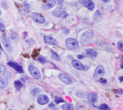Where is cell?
<instances>
[{
    "label": "cell",
    "instance_id": "obj_1",
    "mask_svg": "<svg viewBox=\"0 0 123 110\" xmlns=\"http://www.w3.org/2000/svg\"><path fill=\"white\" fill-rule=\"evenodd\" d=\"M94 32L91 30H88L83 33L80 35V41L82 43L89 42L93 37Z\"/></svg>",
    "mask_w": 123,
    "mask_h": 110
},
{
    "label": "cell",
    "instance_id": "obj_2",
    "mask_svg": "<svg viewBox=\"0 0 123 110\" xmlns=\"http://www.w3.org/2000/svg\"><path fill=\"white\" fill-rule=\"evenodd\" d=\"M65 44L68 49L75 50L78 48L79 44L77 41L73 38H68L65 40Z\"/></svg>",
    "mask_w": 123,
    "mask_h": 110
},
{
    "label": "cell",
    "instance_id": "obj_3",
    "mask_svg": "<svg viewBox=\"0 0 123 110\" xmlns=\"http://www.w3.org/2000/svg\"><path fill=\"white\" fill-rule=\"evenodd\" d=\"M1 41L6 51L9 53L12 52V47L11 41L6 35L3 34L1 35Z\"/></svg>",
    "mask_w": 123,
    "mask_h": 110
},
{
    "label": "cell",
    "instance_id": "obj_4",
    "mask_svg": "<svg viewBox=\"0 0 123 110\" xmlns=\"http://www.w3.org/2000/svg\"><path fill=\"white\" fill-rule=\"evenodd\" d=\"M104 67L101 65L98 66L95 69L93 75L94 79L96 80H98L100 79V77L104 75Z\"/></svg>",
    "mask_w": 123,
    "mask_h": 110
},
{
    "label": "cell",
    "instance_id": "obj_5",
    "mask_svg": "<svg viewBox=\"0 0 123 110\" xmlns=\"http://www.w3.org/2000/svg\"><path fill=\"white\" fill-rule=\"evenodd\" d=\"M31 18L35 22L39 23H43L45 22V18L43 16L37 12H32L30 15Z\"/></svg>",
    "mask_w": 123,
    "mask_h": 110
},
{
    "label": "cell",
    "instance_id": "obj_6",
    "mask_svg": "<svg viewBox=\"0 0 123 110\" xmlns=\"http://www.w3.org/2000/svg\"><path fill=\"white\" fill-rule=\"evenodd\" d=\"M28 70L32 76L35 79H38L41 78V75L37 68L33 65L29 66Z\"/></svg>",
    "mask_w": 123,
    "mask_h": 110
},
{
    "label": "cell",
    "instance_id": "obj_7",
    "mask_svg": "<svg viewBox=\"0 0 123 110\" xmlns=\"http://www.w3.org/2000/svg\"><path fill=\"white\" fill-rule=\"evenodd\" d=\"M59 78L61 81L65 84H69L72 82L71 77L68 74L65 73H62L59 75Z\"/></svg>",
    "mask_w": 123,
    "mask_h": 110
},
{
    "label": "cell",
    "instance_id": "obj_8",
    "mask_svg": "<svg viewBox=\"0 0 123 110\" xmlns=\"http://www.w3.org/2000/svg\"><path fill=\"white\" fill-rule=\"evenodd\" d=\"M52 13L53 15L56 17H64L66 15V11L62 7H59L54 10L52 12Z\"/></svg>",
    "mask_w": 123,
    "mask_h": 110
},
{
    "label": "cell",
    "instance_id": "obj_9",
    "mask_svg": "<svg viewBox=\"0 0 123 110\" xmlns=\"http://www.w3.org/2000/svg\"><path fill=\"white\" fill-rule=\"evenodd\" d=\"M8 65L12 67L14 69H15L17 72L19 73H24V70L23 69V67L20 66L18 63L13 62V61H9L8 63Z\"/></svg>",
    "mask_w": 123,
    "mask_h": 110
},
{
    "label": "cell",
    "instance_id": "obj_10",
    "mask_svg": "<svg viewBox=\"0 0 123 110\" xmlns=\"http://www.w3.org/2000/svg\"><path fill=\"white\" fill-rule=\"evenodd\" d=\"M44 40L46 44L49 45H54L56 46H58L59 45V44L57 41V40L55 38L51 36H46V35L44 36Z\"/></svg>",
    "mask_w": 123,
    "mask_h": 110
},
{
    "label": "cell",
    "instance_id": "obj_11",
    "mask_svg": "<svg viewBox=\"0 0 123 110\" xmlns=\"http://www.w3.org/2000/svg\"><path fill=\"white\" fill-rule=\"evenodd\" d=\"M49 101V97L46 95H40L37 98V102L40 105H45Z\"/></svg>",
    "mask_w": 123,
    "mask_h": 110
},
{
    "label": "cell",
    "instance_id": "obj_12",
    "mask_svg": "<svg viewBox=\"0 0 123 110\" xmlns=\"http://www.w3.org/2000/svg\"><path fill=\"white\" fill-rule=\"evenodd\" d=\"M79 2L83 4L86 7L90 10H93L94 8V3L92 0H79Z\"/></svg>",
    "mask_w": 123,
    "mask_h": 110
},
{
    "label": "cell",
    "instance_id": "obj_13",
    "mask_svg": "<svg viewBox=\"0 0 123 110\" xmlns=\"http://www.w3.org/2000/svg\"><path fill=\"white\" fill-rule=\"evenodd\" d=\"M87 99L90 103L94 104L98 99V95L96 93H91L87 95Z\"/></svg>",
    "mask_w": 123,
    "mask_h": 110
},
{
    "label": "cell",
    "instance_id": "obj_14",
    "mask_svg": "<svg viewBox=\"0 0 123 110\" xmlns=\"http://www.w3.org/2000/svg\"><path fill=\"white\" fill-rule=\"evenodd\" d=\"M72 65L75 69L77 70H83L84 68V65L80 62L75 59L72 60Z\"/></svg>",
    "mask_w": 123,
    "mask_h": 110
},
{
    "label": "cell",
    "instance_id": "obj_15",
    "mask_svg": "<svg viewBox=\"0 0 123 110\" xmlns=\"http://www.w3.org/2000/svg\"><path fill=\"white\" fill-rule=\"evenodd\" d=\"M55 4H56V0H47V3L44 5L43 6L42 9L45 11L47 10L48 9H49L52 8L53 6H54Z\"/></svg>",
    "mask_w": 123,
    "mask_h": 110
},
{
    "label": "cell",
    "instance_id": "obj_16",
    "mask_svg": "<svg viewBox=\"0 0 123 110\" xmlns=\"http://www.w3.org/2000/svg\"><path fill=\"white\" fill-rule=\"evenodd\" d=\"M86 55L92 58H95L98 55V52L94 49L88 48L86 51Z\"/></svg>",
    "mask_w": 123,
    "mask_h": 110
},
{
    "label": "cell",
    "instance_id": "obj_17",
    "mask_svg": "<svg viewBox=\"0 0 123 110\" xmlns=\"http://www.w3.org/2000/svg\"><path fill=\"white\" fill-rule=\"evenodd\" d=\"M102 14L100 12L99 10H97L94 15V20L96 22H100L102 20Z\"/></svg>",
    "mask_w": 123,
    "mask_h": 110
},
{
    "label": "cell",
    "instance_id": "obj_18",
    "mask_svg": "<svg viewBox=\"0 0 123 110\" xmlns=\"http://www.w3.org/2000/svg\"><path fill=\"white\" fill-rule=\"evenodd\" d=\"M8 84V80L7 78H4L0 81V89L5 88Z\"/></svg>",
    "mask_w": 123,
    "mask_h": 110
},
{
    "label": "cell",
    "instance_id": "obj_19",
    "mask_svg": "<svg viewBox=\"0 0 123 110\" xmlns=\"http://www.w3.org/2000/svg\"><path fill=\"white\" fill-rule=\"evenodd\" d=\"M61 108L63 110H74V108L72 105L68 103L63 104L61 106Z\"/></svg>",
    "mask_w": 123,
    "mask_h": 110
},
{
    "label": "cell",
    "instance_id": "obj_20",
    "mask_svg": "<svg viewBox=\"0 0 123 110\" xmlns=\"http://www.w3.org/2000/svg\"><path fill=\"white\" fill-rule=\"evenodd\" d=\"M51 57L53 59L57 61H60L61 60L60 57L57 54V53H56L55 52L52 50H51Z\"/></svg>",
    "mask_w": 123,
    "mask_h": 110
},
{
    "label": "cell",
    "instance_id": "obj_21",
    "mask_svg": "<svg viewBox=\"0 0 123 110\" xmlns=\"http://www.w3.org/2000/svg\"><path fill=\"white\" fill-rule=\"evenodd\" d=\"M23 6V10L25 12H29L30 11V6L29 4H28L26 2H24Z\"/></svg>",
    "mask_w": 123,
    "mask_h": 110
},
{
    "label": "cell",
    "instance_id": "obj_22",
    "mask_svg": "<svg viewBox=\"0 0 123 110\" xmlns=\"http://www.w3.org/2000/svg\"><path fill=\"white\" fill-rule=\"evenodd\" d=\"M14 86L17 90H19L23 86L22 83L19 80H16L14 81Z\"/></svg>",
    "mask_w": 123,
    "mask_h": 110
},
{
    "label": "cell",
    "instance_id": "obj_23",
    "mask_svg": "<svg viewBox=\"0 0 123 110\" xmlns=\"http://www.w3.org/2000/svg\"><path fill=\"white\" fill-rule=\"evenodd\" d=\"M98 109L100 110H110L109 107L106 103H103L98 106Z\"/></svg>",
    "mask_w": 123,
    "mask_h": 110
},
{
    "label": "cell",
    "instance_id": "obj_24",
    "mask_svg": "<svg viewBox=\"0 0 123 110\" xmlns=\"http://www.w3.org/2000/svg\"><path fill=\"white\" fill-rule=\"evenodd\" d=\"M25 42L29 46H31L32 45H33L36 41L35 40V39H34L33 38H30V39H28L25 40Z\"/></svg>",
    "mask_w": 123,
    "mask_h": 110
},
{
    "label": "cell",
    "instance_id": "obj_25",
    "mask_svg": "<svg viewBox=\"0 0 123 110\" xmlns=\"http://www.w3.org/2000/svg\"><path fill=\"white\" fill-rule=\"evenodd\" d=\"M76 95L77 97L79 98H84L86 95L85 92H84L83 91H78L76 92Z\"/></svg>",
    "mask_w": 123,
    "mask_h": 110
},
{
    "label": "cell",
    "instance_id": "obj_26",
    "mask_svg": "<svg viewBox=\"0 0 123 110\" xmlns=\"http://www.w3.org/2000/svg\"><path fill=\"white\" fill-rule=\"evenodd\" d=\"M54 101H55V102L57 104H59L60 103L63 102H64L63 99L62 98L59 97L58 96H55V97H54Z\"/></svg>",
    "mask_w": 123,
    "mask_h": 110
},
{
    "label": "cell",
    "instance_id": "obj_27",
    "mask_svg": "<svg viewBox=\"0 0 123 110\" xmlns=\"http://www.w3.org/2000/svg\"><path fill=\"white\" fill-rule=\"evenodd\" d=\"M117 47L118 48L121 50L122 51H123V41L120 40L118 43H117Z\"/></svg>",
    "mask_w": 123,
    "mask_h": 110
},
{
    "label": "cell",
    "instance_id": "obj_28",
    "mask_svg": "<svg viewBox=\"0 0 123 110\" xmlns=\"http://www.w3.org/2000/svg\"><path fill=\"white\" fill-rule=\"evenodd\" d=\"M37 60L40 62L41 63H45L47 62L46 60L45 59V57H44L42 56H40L38 57V58H37Z\"/></svg>",
    "mask_w": 123,
    "mask_h": 110
},
{
    "label": "cell",
    "instance_id": "obj_29",
    "mask_svg": "<svg viewBox=\"0 0 123 110\" xmlns=\"http://www.w3.org/2000/svg\"><path fill=\"white\" fill-rule=\"evenodd\" d=\"M11 75H12L11 73L9 71H4V72L3 73V76L6 78L10 77Z\"/></svg>",
    "mask_w": 123,
    "mask_h": 110
},
{
    "label": "cell",
    "instance_id": "obj_30",
    "mask_svg": "<svg viewBox=\"0 0 123 110\" xmlns=\"http://www.w3.org/2000/svg\"><path fill=\"white\" fill-rule=\"evenodd\" d=\"M40 92V90L39 88H35L33 91V94L34 95H37V94H38Z\"/></svg>",
    "mask_w": 123,
    "mask_h": 110
},
{
    "label": "cell",
    "instance_id": "obj_31",
    "mask_svg": "<svg viewBox=\"0 0 123 110\" xmlns=\"http://www.w3.org/2000/svg\"><path fill=\"white\" fill-rule=\"evenodd\" d=\"M49 107L50 108L53 109V110H57V109L56 108L55 105L53 103H50V104L49 105Z\"/></svg>",
    "mask_w": 123,
    "mask_h": 110
},
{
    "label": "cell",
    "instance_id": "obj_32",
    "mask_svg": "<svg viewBox=\"0 0 123 110\" xmlns=\"http://www.w3.org/2000/svg\"><path fill=\"white\" fill-rule=\"evenodd\" d=\"M10 37L12 39H15L16 38V34L15 33H14V32H12L11 33H10Z\"/></svg>",
    "mask_w": 123,
    "mask_h": 110
},
{
    "label": "cell",
    "instance_id": "obj_33",
    "mask_svg": "<svg viewBox=\"0 0 123 110\" xmlns=\"http://www.w3.org/2000/svg\"><path fill=\"white\" fill-rule=\"evenodd\" d=\"M77 57L78 59H83L85 57V56L83 55H82V54H79L77 55Z\"/></svg>",
    "mask_w": 123,
    "mask_h": 110
},
{
    "label": "cell",
    "instance_id": "obj_34",
    "mask_svg": "<svg viewBox=\"0 0 123 110\" xmlns=\"http://www.w3.org/2000/svg\"><path fill=\"white\" fill-rule=\"evenodd\" d=\"M5 70V67L2 65H0V72H2L4 71Z\"/></svg>",
    "mask_w": 123,
    "mask_h": 110
},
{
    "label": "cell",
    "instance_id": "obj_35",
    "mask_svg": "<svg viewBox=\"0 0 123 110\" xmlns=\"http://www.w3.org/2000/svg\"><path fill=\"white\" fill-rule=\"evenodd\" d=\"M4 28H5V26L3 25V24L2 23H0V30L1 31H3L4 30Z\"/></svg>",
    "mask_w": 123,
    "mask_h": 110
},
{
    "label": "cell",
    "instance_id": "obj_36",
    "mask_svg": "<svg viewBox=\"0 0 123 110\" xmlns=\"http://www.w3.org/2000/svg\"><path fill=\"white\" fill-rule=\"evenodd\" d=\"M28 35V33L26 32H24L23 33V35H22V37L23 39H25V38L27 37Z\"/></svg>",
    "mask_w": 123,
    "mask_h": 110
},
{
    "label": "cell",
    "instance_id": "obj_37",
    "mask_svg": "<svg viewBox=\"0 0 123 110\" xmlns=\"http://www.w3.org/2000/svg\"><path fill=\"white\" fill-rule=\"evenodd\" d=\"M98 81L99 82L102 83H107V80L106 79H99Z\"/></svg>",
    "mask_w": 123,
    "mask_h": 110
},
{
    "label": "cell",
    "instance_id": "obj_38",
    "mask_svg": "<svg viewBox=\"0 0 123 110\" xmlns=\"http://www.w3.org/2000/svg\"><path fill=\"white\" fill-rule=\"evenodd\" d=\"M119 79L120 80L121 82H122V81H123V76L120 77H119Z\"/></svg>",
    "mask_w": 123,
    "mask_h": 110
},
{
    "label": "cell",
    "instance_id": "obj_39",
    "mask_svg": "<svg viewBox=\"0 0 123 110\" xmlns=\"http://www.w3.org/2000/svg\"><path fill=\"white\" fill-rule=\"evenodd\" d=\"M120 91H122V89H119V90H117V93L118 94H121V93H120Z\"/></svg>",
    "mask_w": 123,
    "mask_h": 110
},
{
    "label": "cell",
    "instance_id": "obj_40",
    "mask_svg": "<svg viewBox=\"0 0 123 110\" xmlns=\"http://www.w3.org/2000/svg\"><path fill=\"white\" fill-rule=\"evenodd\" d=\"M103 2H106V3H107V2H109V0H102Z\"/></svg>",
    "mask_w": 123,
    "mask_h": 110
},
{
    "label": "cell",
    "instance_id": "obj_41",
    "mask_svg": "<svg viewBox=\"0 0 123 110\" xmlns=\"http://www.w3.org/2000/svg\"><path fill=\"white\" fill-rule=\"evenodd\" d=\"M121 68H123V64H121Z\"/></svg>",
    "mask_w": 123,
    "mask_h": 110
},
{
    "label": "cell",
    "instance_id": "obj_42",
    "mask_svg": "<svg viewBox=\"0 0 123 110\" xmlns=\"http://www.w3.org/2000/svg\"><path fill=\"white\" fill-rule=\"evenodd\" d=\"M0 14H1V11L0 10Z\"/></svg>",
    "mask_w": 123,
    "mask_h": 110
},
{
    "label": "cell",
    "instance_id": "obj_43",
    "mask_svg": "<svg viewBox=\"0 0 123 110\" xmlns=\"http://www.w3.org/2000/svg\"><path fill=\"white\" fill-rule=\"evenodd\" d=\"M0 54H1V51H0Z\"/></svg>",
    "mask_w": 123,
    "mask_h": 110
},
{
    "label": "cell",
    "instance_id": "obj_44",
    "mask_svg": "<svg viewBox=\"0 0 123 110\" xmlns=\"http://www.w3.org/2000/svg\"><path fill=\"white\" fill-rule=\"evenodd\" d=\"M0 79H1V77H0Z\"/></svg>",
    "mask_w": 123,
    "mask_h": 110
},
{
    "label": "cell",
    "instance_id": "obj_45",
    "mask_svg": "<svg viewBox=\"0 0 123 110\" xmlns=\"http://www.w3.org/2000/svg\"></svg>",
    "mask_w": 123,
    "mask_h": 110
}]
</instances>
